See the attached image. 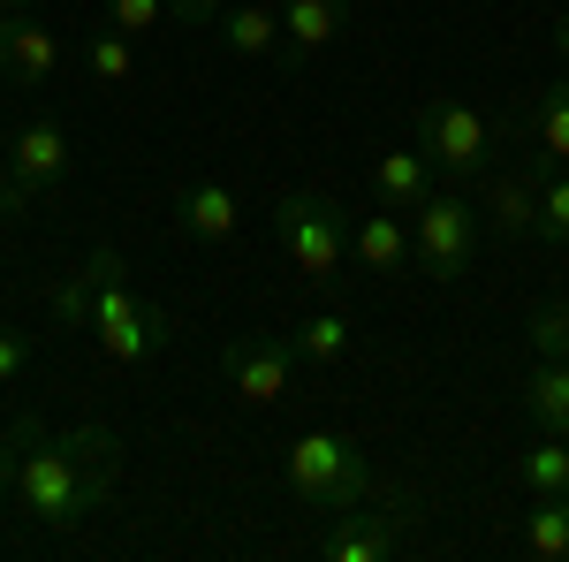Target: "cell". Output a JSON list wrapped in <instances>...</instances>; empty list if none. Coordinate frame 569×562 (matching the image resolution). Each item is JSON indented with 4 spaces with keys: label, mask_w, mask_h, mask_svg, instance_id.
I'll list each match as a JSON object with an SVG mask.
<instances>
[{
    "label": "cell",
    "mask_w": 569,
    "mask_h": 562,
    "mask_svg": "<svg viewBox=\"0 0 569 562\" xmlns=\"http://www.w3.org/2000/svg\"><path fill=\"white\" fill-rule=\"evenodd\" d=\"M0 441H8V464H16L8 502H16L31 524H46V532H77L84 517L107 510L114 472H122V441H114V426H69V433H53L46 418L23 411Z\"/></svg>",
    "instance_id": "1"
},
{
    "label": "cell",
    "mask_w": 569,
    "mask_h": 562,
    "mask_svg": "<svg viewBox=\"0 0 569 562\" xmlns=\"http://www.w3.org/2000/svg\"><path fill=\"white\" fill-rule=\"evenodd\" d=\"M84 289H91V343L107 349L114 365H144L152 349H168L176 319L130 289V266H122L114 244H99V252L84 259Z\"/></svg>",
    "instance_id": "2"
},
{
    "label": "cell",
    "mask_w": 569,
    "mask_h": 562,
    "mask_svg": "<svg viewBox=\"0 0 569 562\" xmlns=\"http://www.w3.org/2000/svg\"><path fill=\"white\" fill-rule=\"evenodd\" d=\"M281 472H289L297 510H327V517H342V510H357V502L380 494L372 456H365L357 441H342V433H297L289 456H281Z\"/></svg>",
    "instance_id": "3"
},
{
    "label": "cell",
    "mask_w": 569,
    "mask_h": 562,
    "mask_svg": "<svg viewBox=\"0 0 569 562\" xmlns=\"http://www.w3.org/2000/svg\"><path fill=\"white\" fill-rule=\"evenodd\" d=\"M273 244L297 259L305 282H342V266H350V214L335 206V198H319V190H289V198H273Z\"/></svg>",
    "instance_id": "4"
},
{
    "label": "cell",
    "mask_w": 569,
    "mask_h": 562,
    "mask_svg": "<svg viewBox=\"0 0 569 562\" xmlns=\"http://www.w3.org/2000/svg\"><path fill=\"white\" fill-rule=\"evenodd\" d=\"M410 145H418V152H426L448 183H471V175H493V145H501V130L486 122L471 99L440 91V99H426V107H418Z\"/></svg>",
    "instance_id": "5"
},
{
    "label": "cell",
    "mask_w": 569,
    "mask_h": 562,
    "mask_svg": "<svg viewBox=\"0 0 569 562\" xmlns=\"http://www.w3.org/2000/svg\"><path fill=\"white\" fill-rule=\"evenodd\" d=\"M479 206L471 198H456V190H433L426 206H410V266L418 274H433V282H456V274H471L479 259Z\"/></svg>",
    "instance_id": "6"
},
{
    "label": "cell",
    "mask_w": 569,
    "mask_h": 562,
    "mask_svg": "<svg viewBox=\"0 0 569 562\" xmlns=\"http://www.w3.org/2000/svg\"><path fill=\"white\" fill-rule=\"evenodd\" d=\"M220 381L243 403L273 411L289 395V381H297V343L289 335H236V343H220Z\"/></svg>",
    "instance_id": "7"
},
{
    "label": "cell",
    "mask_w": 569,
    "mask_h": 562,
    "mask_svg": "<svg viewBox=\"0 0 569 562\" xmlns=\"http://www.w3.org/2000/svg\"><path fill=\"white\" fill-rule=\"evenodd\" d=\"M410 524H418V502H410V494H372V510L357 502V510H342V524L327 532V562H388Z\"/></svg>",
    "instance_id": "8"
},
{
    "label": "cell",
    "mask_w": 569,
    "mask_h": 562,
    "mask_svg": "<svg viewBox=\"0 0 569 562\" xmlns=\"http://www.w3.org/2000/svg\"><path fill=\"white\" fill-rule=\"evenodd\" d=\"M547 152L531 160V168H509V175H486V228L501 236V244H517V236H539V183H547Z\"/></svg>",
    "instance_id": "9"
},
{
    "label": "cell",
    "mask_w": 569,
    "mask_h": 562,
    "mask_svg": "<svg viewBox=\"0 0 569 562\" xmlns=\"http://www.w3.org/2000/svg\"><path fill=\"white\" fill-rule=\"evenodd\" d=\"M61 175H69V137H61V122H53V115L23 122L16 145H8V183H16L23 198H46Z\"/></svg>",
    "instance_id": "10"
},
{
    "label": "cell",
    "mask_w": 569,
    "mask_h": 562,
    "mask_svg": "<svg viewBox=\"0 0 569 562\" xmlns=\"http://www.w3.org/2000/svg\"><path fill=\"white\" fill-rule=\"evenodd\" d=\"M168 220H176L182 244H228V236L243 228V206H236V190H228V183L206 175V183H182V190H176Z\"/></svg>",
    "instance_id": "11"
},
{
    "label": "cell",
    "mask_w": 569,
    "mask_h": 562,
    "mask_svg": "<svg viewBox=\"0 0 569 562\" xmlns=\"http://www.w3.org/2000/svg\"><path fill=\"white\" fill-rule=\"evenodd\" d=\"M350 0H281V69H305L311 53L342 39Z\"/></svg>",
    "instance_id": "12"
},
{
    "label": "cell",
    "mask_w": 569,
    "mask_h": 562,
    "mask_svg": "<svg viewBox=\"0 0 569 562\" xmlns=\"http://www.w3.org/2000/svg\"><path fill=\"white\" fill-rule=\"evenodd\" d=\"M433 190H440V168L418 152V145H395V152H380V160H372V198H380V206H395V214L426 206Z\"/></svg>",
    "instance_id": "13"
},
{
    "label": "cell",
    "mask_w": 569,
    "mask_h": 562,
    "mask_svg": "<svg viewBox=\"0 0 569 562\" xmlns=\"http://www.w3.org/2000/svg\"><path fill=\"white\" fill-rule=\"evenodd\" d=\"M220 46L243 61H281V0H228L220 8Z\"/></svg>",
    "instance_id": "14"
},
{
    "label": "cell",
    "mask_w": 569,
    "mask_h": 562,
    "mask_svg": "<svg viewBox=\"0 0 569 562\" xmlns=\"http://www.w3.org/2000/svg\"><path fill=\"white\" fill-rule=\"evenodd\" d=\"M0 69H16L23 85H53V77H61V39L16 8V16L0 23Z\"/></svg>",
    "instance_id": "15"
},
{
    "label": "cell",
    "mask_w": 569,
    "mask_h": 562,
    "mask_svg": "<svg viewBox=\"0 0 569 562\" xmlns=\"http://www.w3.org/2000/svg\"><path fill=\"white\" fill-rule=\"evenodd\" d=\"M350 259L372 266V274H402L410 266V220H395V206L350 220Z\"/></svg>",
    "instance_id": "16"
},
{
    "label": "cell",
    "mask_w": 569,
    "mask_h": 562,
    "mask_svg": "<svg viewBox=\"0 0 569 562\" xmlns=\"http://www.w3.org/2000/svg\"><path fill=\"white\" fill-rule=\"evenodd\" d=\"M525 418L539 433H562V441H569V357H539V365H531Z\"/></svg>",
    "instance_id": "17"
},
{
    "label": "cell",
    "mask_w": 569,
    "mask_h": 562,
    "mask_svg": "<svg viewBox=\"0 0 569 562\" xmlns=\"http://www.w3.org/2000/svg\"><path fill=\"white\" fill-rule=\"evenodd\" d=\"M517 548L539 562H569V494H531L525 524H517Z\"/></svg>",
    "instance_id": "18"
},
{
    "label": "cell",
    "mask_w": 569,
    "mask_h": 562,
    "mask_svg": "<svg viewBox=\"0 0 569 562\" xmlns=\"http://www.w3.org/2000/svg\"><path fill=\"white\" fill-rule=\"evenodd\" d=\"M517 486L525 494H569V441L562 433H539L525 456H517Z\"/></svg>",
    "instance_id": "19"
},
{
    "label": "cell",
    "mask_w": 569,
    "mask_h": 562,
    "mask_svg": "<svg viewBox=\"0 0 569 562\" xmlns=\"http://www.w3.org/2000/svg\"><path fill=\"white\" fill-rule=\"evenodd\" d=\"M531 145H539L555 168H569V85H547L531 99Z\"/></svg>",
    "instance_id": "20"
},
{
    "label": "cell",
    "mask_w": 569,
    "mask_h": 562,
    "mask_svg": "<svg viewBox=\"0 0 569 562\" xmlns=\"http://www.w3.org/2000/svg\"><path fill=\"white\" fill-rule=\"evenodd\" d=\"M289 343H297V357H305V365H342L357 335H350V319H342V312H311Z\"/></svg>",
    "instance_id": "21"
},
{
    "label": "cell",
    "mask_w": 569,
    "mask_h": 562,
    "mask_svg": "<svg viewBox=\"0 0 569 562\" xmlns=\"http://www.w3.org/2000/svg\"><path fill=\"white\" fill-rule=\"evenodd\" d=\"M84 69H91V85H130L137 77V53H130V31H114V23H107V31H91L84 39Z\"/></svg>",
    "instance_id": "22"
},
{
    "label": "cell",
    "mask_w": 569,
    "mask_h": 562,
    "mask_svg": "<svg viewBox=\"0 0 569 562\" xmlns=\"http://www.w3.org/2000/svg\"><path fill=\"white\" fill-rule=\"evenodd\" d=\"M539 244L547 252H569V175H555V168L539 183Z\"/></svg>",
    "instance_id": "23"
},
{
    "label": "cell",
    "mask_w": 569,
    "mask_h": 562,
    "mask_svg": "<svg viewBox=\"0 0 569 562\" xmlns=\"http://www.w3.org/2000/svg\"><path fill=\"white\" fill-rule=\"evenodd\" d=\"M525 335H531L539 357H569V304H539L525 319Z\"/></svg>",
    "instance_id": "24"
},
{
    "label": "cell",
    "mask_w": 569,
    "mask_h": 562,
    "mask_svg": "<svg viewBox=\"0 0 569 562\" xmlns=\"http://www.w3.org/2000/svg\"><path fill=\"white\" fill-rule=\"evenodd\" d=\"M99 8H107V23H114V31H130V39H144V31L168 16V0H99Z\"/></svg>",
    "instance_id": "25"
},
{
    "label": "cell",
    "mask_w": 569,
    "mask_h": 562,
    "mask_svg": "<svg viewBox=\"0 0 569 562\" xmlns=\"http://www.w3.org/2000/svg\"><path fill=\"white\" fill-rule=\"evenodd\" d=\"M23 365H31V343H23L16 327H0V388H8V381H23Z\"/></svg>",
    "instance_id": "26"
},
{
    "label": "cell",
    "mask_w": 569,
    "mask_h": 562,
    "mask_svg": "<svg viewBox=\"0 0 569 562\" xmlns=\"http://www.w3.org/2000/svg\"><path fill=\"white\" fill-rule=\"evenodd\" d=\"M168 8H176L182 23H220V8H228V0H168Z\"/></svg>",
    "instance_id": "27"
},
{
    "label": "cell",
    "mask_w": 569,
    "mask_h": 562,
    "mask_svg": "<svg viewBox=\"0 0 569 562\" xmlns=\"http://www.w3.org/2000/svg\"><path fill=\"white\" fill-rule=\"evenodd\" d=\"M555 53H562V69H569V8L555 16Z\"/></svg>",
    "instance_id": "28"
},
{
    "label": "cell",
    "mask_w": 569,
    "mask_h": 562,
    "mask_svg": "<svg viewBox=\"0 0 569 562\" xmlns=\"http://www.w3.org/2000/svg\"><path fill=\"white\" fill-rule=\"evenodd\" d=\"M8 479H16V464H8V441H0V502H8Z\"/></svg>",
    "instance_id": "29"
},
{
    "label": "cell",
    "mask_w": 569,
    "mask_h": 562,
    "mask_svg": "<svg viewBox=\"0 0 569 562\" xmlns=\"http://www.w3.org/2000/svg\"><path fill=\"white\" fill-rule=\"evenodd\" d=\"M8 16H16V8H8V0H0V23H8Z\"/></svg>",
    "instance_id": "30"
},
{
    "label": "cell",
    "mask_w": 569,
    "mask_h": 562,
    "mask_svg": "<svg viewBox=\"0 0 569 562\" xmlns=\"http://www.w3.org/2000/svg\"><path fill=\"white\" fill-rule=\"evenodd\" d=\"M8 8H31V0H8Z\"/></svg>",
    "instance_id": "31"
}]
</instances>
